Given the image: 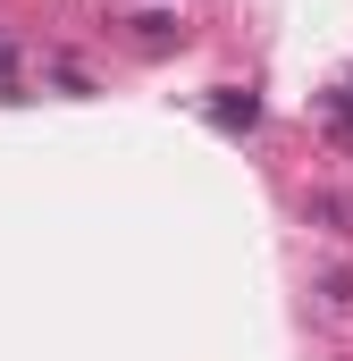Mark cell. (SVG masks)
Listing matches in <instances>:
<instances>
[{
  "mask_svg": "<svg viewBox=\"0 0 353 361\" xmlns=\"http://www.w3.org/2000/svg\"><path fill=\"white\" fill-rule=\"evenodd\" d=\"M210 118H219V126H227V135H236V126H253V118H261V101H253V92H244V101H236V92H227V101H210Z\"/></svg>",
  "mask_w": 353,
  "mask_h": 361,
  "instance_id": "cell-1",
  "label": "cell"
}]
</instances>
